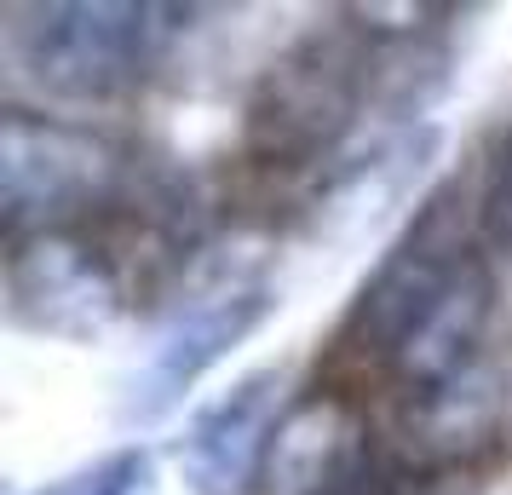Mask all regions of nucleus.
<instances>
[{"mask_svg":"<svg viewBox=\"0 0 512 495\" xmlns=\"http://www.w3.org/2000/svg\"><path fill=\"white\" fill-rule=\"evenodd\" d=\"M495 294V260L478 242V185L455 173L357 283L328 334V386L357 398L374 380L403 403L461 380L484 363Z\"/></svg>","mask_w":512,"mask_h":495,"instance_id":"1","label":"nucleus"},{"mask_svg":"<svg viewBox=\"0 0 512 495\" xmlns=\"http://www.w3.org/2000/svg\"><path fill=\"white\" fill-rule=\"evenodd\" d=\"M374 87V41L346 12H334V24L305 29L254 75L242 104V162L265 179H305L334 167L363 127Z\"/></svg>","mask_w":512,"mask_h":495,"instance_id":"2","label":"nucleus"},{"mask_svg":"<svg viewBox=\"0 0 512 495\" xmlns=\"http://www.w3.org/2000/svg\"><path fill=\"white\" fill-rule=\"evenodd\" d=\"M185 18L196 12L150 0L6 6V58L47 104L104 110L150 87Z\"/></svg>","mask_w":512,"mask_h":495,"instance_id":"3","label":"nucleus"},{"mask_svg":"<svg viewBox=\"0 0 512 495\" xmlns=\"http://www.w3.org/2000/svg\"><path fill=\"white\" fill-rule=\"evenodd\" d=\"M150 167L110 127L29 104L0 110V208L6 242L52 225H104L139 196Z\"/></svg>","mask_w":512,"mask_h":495,"instance_id":"4","label":"nucleus"},{"mask_svg":"<svg viewBox=\"0 0 512 495\" xmlns=\"http://www.w3.org/2000/svg\"><path fill=\"white\" fill-rule=\"evenodd\" d=\"M12 323L64 346H93L133 311V283L98 225H52L6 242Z\"/></svg>","mask_w":512,"mask_h":495,"instance_id":"5","label":"nucleus"},{"mask_svg":"<svg viewBox=\"0 0 512 495\" xmlns=\"http://www.w3.org/2000/svg\"><path fill=\"white\" fill-rule=\"evenodd\" d=\"M271 311H277V288L259 271H231L219 283L196 288L185 306L173 311V323L156 340V352L144 357V369L133 375L127 398H121V421L127 426L167 421Z\"/></svg>","mask_w":512,"mask_h":495,"instance_id":"6","label":"nucleus"},{"mask_svg":"<svg viewBox=\"0 0 512 495\" xmlns=\"http://www.w3.org/2000/svg\"><path fill=\"white\" fill-rule=\"evenodd\" d=\"M294 398H300L294 375L282 363H265L236 375L213 403H202L179 438V472L190 495H259L277 426Z\"/></svg>","mask_w":512,"mask_h":495,"instance_id":"7","label":"nucleus"},{"mask_svg":"<svg viewBox=\"0 0 512 495\" xmlns=\"http://www.w3.org/2000/svg\"><path fill=\"white\" fill-rule=\"evenodd\" d=\"M507 409H512V386L489 363H478V369H466L461 380H449L426 398H403L386 432H392L403 467L415 472L420 484V478L466 472L484 455H495L501 438H507Z\"/></svg>","mask_w":512,"mask_h":495,"instance_id":"8","label":"nucleus"},{"mask_svg":"<svg viewBox=\"0 0 512 495\" xmlns=\"http://www.w3.org/2000/svg\"><path fill=\"white\" fill-rule=\"evenodd\" d=\"M363 421L369 415H363V403L351 392L328 386V380L305 386L277 426L259 495H328L334 478L346 472L357 438H363Z\"/></svg>","mask_w":512,"mask_h":495,"instance_id":"9","label":"nucleus"},{"mask_svg":"<svg viewBox=\"0 0 512 495\" xmlns=\"http://www.w3.org/2000/svg\"><path fill=\"white\" fill-rule=\"evenodd\" d=\"M478 242L495 265H512V133H501L489 167L478 173Z\"/></svg>","mask_w":512,"mask_h":495,"instance_id":"10","label":"nucleus"},{"mask_svg":"<svg viewBox=\"0 0 512 495\" xmlns=\"http://www.w3.org/2000/svg\"><path fill=\"white\" fill-rule=\"evenodd\" d=\"M75 495H156V455L144 444L116 449L93 472L75 478Z\"/></svg>","mask_w":512,"mask_h":495,"instance_id":"11","label":"nucleus"}]
</instances>
